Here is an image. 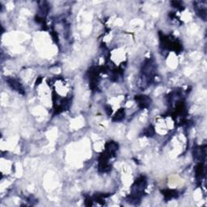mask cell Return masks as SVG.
Returning <instances> with one entry per match:
<instances>
[{
    "label": "cell",
    "instance_id": "2",
    "mask_svg": "<svg viewBox=\"0 0 207 207\" xmlns=\"http://www.w3.org/2000/svg\"><path fill=\"white\" fill-rule=\"evenodd\" d=\"M204 2H195V11L197 12V14L199 16L200 18H201L203 20H205L206 19V7L205 6H203Z\"/></svg>",
    "mask_w": 207,
    "mask_h": 207
},
{
    "label": "cell",
    "instance_id": "6",
    "mask_svg": "<svg viewBox=\"0 0 207 207\" xmlns=\"http://www.w3.org/2000/svg\"><path fill=\"white\" fill-rule=\"evenodd\" d=\"M154 134H155L154 128H153L152 126H150L148 129H146V133H145V134L147 135V136H148V137H151V136L154 135Z\"/></svg>",
    "mask_w": 207,
    "mask_h": 207
},
{
    "label": "cell",
    "instance_id": "3",
    "mask_svg": "<svg viewBox=\"0 0 207 207\" xmlns=\"http://www.w3.org/2000/svg\"><path fill=\"white\" fill-rule=\"evenodd\" d=\"M135 101L138 102V105L140 106L142 109H145L147 108L149 105H151V99L149 98V96H135Z\"/></svg>",
    "mask_w": 207,
    "mask_h": 207
},
{
    "label": "cell",
    "instance_id": "1",
    "mask_svg": "<svg viewBox=\"0 0 207 207\" xmlns=\"http://www.w3.org/2000/svg\"><path fill=\"white\" fill-rule=\"evenodd\" d=\"M7 82L8 85L12 87V89L18 92L20 94H24V87H23L22 84L17 79L14 78H7Z\"/></svg>",
    "mask_w": 207,
    "mask_h": 207
},
{
    "label": "cell",
    "instance_id": "5",
    "mask_svg": "<svg viewBox=\"0 0 207 207\" xmlns=\"http://www.w3.org/2000/svg\"><path fill=\"white\" fill-rule=\"evenodd\" d=\"M163 195L166 197V199L169 200L176 196V191H175V190H166V193H164Z\"/></svg>",
    "mask_w": 207,
    "mask_h": 207
},
{
    "label": "cell",
    "instance_id": "4",
    "mask_svg": "<svg viewBox=\"0 0 207 207\" xmlns=\"http://www.w3.org/2000/svg\"><path fill=\"white\" fill-rule=\"evenodd\" d=\"M125 117V112H124V109H121V110H119L116 115H115L114 118H113V121H121L123 118Z\"/></svg>",
    "mask_w": 207,
    "mask_h": 207
}]
</instances>
